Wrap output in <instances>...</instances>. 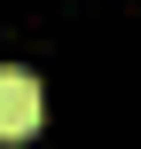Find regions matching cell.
Returning <instances> with one entry per match:
<instances>
[{
  "label": "cell",
  "mask_w": 141,
  "mask_h": 149,
  "mask_svg": "<svg viewBox=\"0 0 141 149\" xmlns=\"http://www.w3.org/2000/svg\"><path fill=\"white\" fill-rule=\"evenodd\" d=\"M24 134H39V79L0 63V141H24Z\"/></svg>",
  "instance_id": "1"
}]
</instances>
